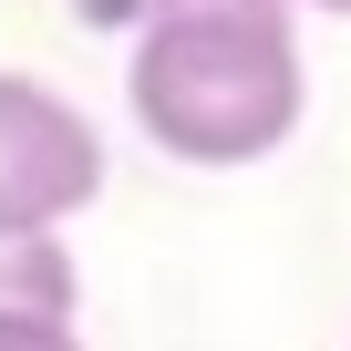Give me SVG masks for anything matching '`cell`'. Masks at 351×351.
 I'll use <instances>...</instances> for the list:
<instances>
[{
  "label": "cell",
  "mask_w": 351,
  "mask_h": 351,
  "mask_svg": "<svg viewBox=\"0 0 351 351\" xmlns=\"http://www.w3.org/2000/svg\"><path fill=\"white\" fill-rule=\"evenodd\" d=\"M124 104L176 165H258L300 134L310 73L289 21H145L124 52Z\"/></svg>",
  "instance_id": "6da1fadb"
},
{
  "label": "cell",
  "mask_w": 351,
  "mask_h": 351,
  "mask_svg": "<svg viewBox=\"0 0 351 351\" xmlns=\"http://www.w3.org/2000/svg\"><path fill=\"white\" fill-rule=\"evenodd\" d=\"M104 197V134L42 73H0V228H62Z\"/></svg>",
  "instance_id": "7a4b0ae2"
},
{
  "label": "cell",
  "mask_w": 351,
  "mask_h": 351,
  "mask_svg": "<svg viewBox=\"0 0 351 351\" xmlns=\"http://www.w3.org/2000/svg\"><path fill=\"white\" fill-rule=\"evenodd\" d=\"M73 310H83V269L62 228H0V320H73Z\"/></svg>",
  "instance_id": "3957f363"
},
{
  "label": "cell",
  "mask_w": 351,
  "mask_h": 351,
  "mask_svg": "<svg viewBox=\"0 0 351 351\" xmlns=\"http://www.w3.org/2000/svg\"><path fill=\"white\" fill-rule=\"evenodd\" d=\"M145 21H289V0H145Z\"/></svg>",
  "instance_id": "277c9868"
},
{
  "label": "cell",
  "mask_w": 351,
  "mask_h": 351,
  "mask_svg": "<svg viewBox=\"0 0 351 351\" xmlns=\"http://www.w3.org/2000/svg\"><path fill=\"white\" fill-rule=\"evenodd\" d=\"M0 351H83L73 320H0Z\"/></svg>",
  "instance_id": "5b68a950"
},
{
  "label": "cell",
  "mask_w": 351,
  "mask_h": 351,
  "mask_svg": "<svg viewBox=\"0 0 351 351\" xmlns=\"http://www.w3.org/2000/svg\"><path fill=\"white\" fill-rule=\"evenodd\" d=\"M289 11H330V21H351V0H289Z\"/></svg>",
  "instance_id": "8992f818"
}]
</instances>
